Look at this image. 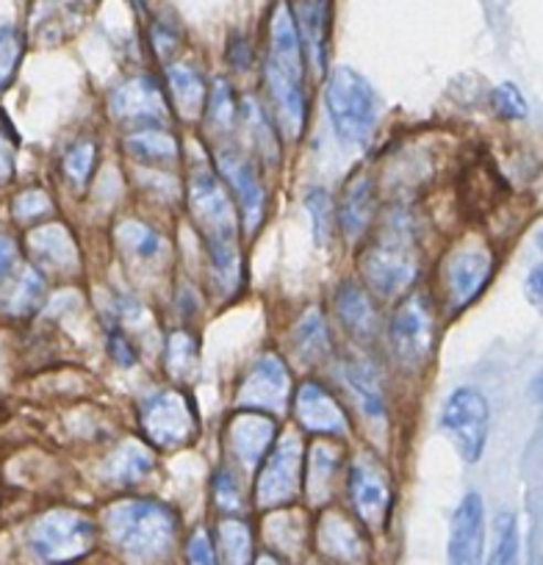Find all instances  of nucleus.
Masks as SVG:
<instances>
[{
  "label": "nucleus",
  "instance_id": "f257e3e1",
  "mask_svg": "<svg viewBox=\"0 0 543 565\" xmlns=\"http://www.w3.org/2000/svg\"><path fill=\"white\" fill-rule=\"evenodd\" d=\"M189 209L205 238L211 258V275L220 289H238L242 258H238L236 205L231 192L214 172H194L189 181Z\"/></svg>",
  "mask_w": 543,
  "mask_h": 565
},
{
  "label": "nucleus",
  "instance_id": "f03ea898",
  "mask_svg": "<svg viewBox=\"0 0 543 565\" xmlns=\"http://www.w3.org/2000/svg\"><path fill=\"white\" fill-rule=\"evenodd\" d=\"M266 89L278 111L280 128L289 139H300L306 128V86H302V45L295 18L286 3H278L269 25L266 56Z\"/></svg>",
  "mask_w": 543,
  "mask_h": 565
},
{
  "label": "nucleus",
  "instance_id": "7ed1b4c3",
  "mask_svg": "<svg viewBox=\"0 0 543 565\" xmlns=\"http://www.w3.org/2000/svg\"><path fill=\"white\" fill-rule=\"evenodd\" d=\"M108 535L114 546L130 559V563H156L170 554L178 532V515L167 504L145 502H119L106 515Z\"/></svg>",
  "mask_w": 543,
  "mask_h": 565
},
{
  "label": "nucleus",
  "instance_id": "20e7f679",
  "mask_svg": "<svg viewBox=\"0 0 543 565\" xmlns=\"http://www.w3.org/2000/svg\"><path fill=\"white\" fill-rule=\"evenodd\" d=\"M324 106L341 141L361 148L372 139L380 117V97L361 73L352 67H336L324 89Z\"/></svg>",
  "mask_w": 543,
  "mask_h": 565
},
{
  "label": "nucleus",
  "instance_id": "39448f33",
  "mask_svg": "<svg viewBox=\"0 0 543 565\" xmlns=\"http://www.w3.org/2000/svg\"><path fill=\"white\" fill-rule=\"evenodd\" d=\"M31 552L45 565L73 563L95 543V526L75 510H53L31 526Z\"/></svg>",
  "mask_w": 543,
  "mask_h": 565
},
{
  "label": "nucleus",
  "instance_id": "423d86ee",
  "mask_svg": "<svg viewBox=\"0 0 543 565\" xmlns=\"http://www.w3.org/2000/svg\"><path fill=\"white\" fill-rule=\"evenodd\" d=\"M363 280L372 286L377 295L394 297L402 289H407L416 277V253L411 247V238L405 236L402 227L391 231L388 236H383L380 242H374L372 247L363 253L361 258Z\"/></svg>",
  "mask_w": 543,
  "mask_h": 565
},
{
  "label": "nucleus",
  "instance_id": "0eeeda50",
  "mask_svg": "<svg viewBox=\"0 0 543 565\" xmlns=\"http://www.w3.org/2000/svg\"><path fill=\"white\" fill-rule=\"evenodd\" d=\"M441 427L453 438L455 449L466 463H477L486 452L491 433V407L477 388H458L447 399L441 413Z\"/></svg>",
  "mask_w": 543,
  "mask_h": 565
},
{
  "label": "nucleus",
  "instance_id": "6e6552de",
  "mask_svg": "<svg viewBox=\"0 0 543 565\" xmlns=\"http://www.w3.org/2000/svg\"><path fill=\"white\" fill-rule=\"evenodd\" d=\"M391 347L402 366L422 369L436 347V319L425 295L407 297L391 319Z\"/></svg>",
  "mask_w": 543,
  "mask_h": 565
},
{
  "label": "nucleus",
  "instance_id": "1a4fd4ad",
  "mask_svg": "<svg viewBox=\"0 0 543 565\" xmlns=\"http://www.w3.org/2000/svg\"><path fill=\"white\" fill-rule=\"evenodd\" d=\"M142 430L156 447H183L198 433L192 402L178 391H159L142 402Z\"/></svg>",
  "mask_w": 543,
  "mask_h": 565
},
{
  "label": "nucleus",
  "instance_id": "9d476101",
  "mask_svg": "<svg viewBox=\"0 0 543 565\" xmlns=\"http://www.w3.org/2000/svg\"><path fill=\"white\" fill-rule=\"evenodd\" d=\"M264 471L258 477V497L260 508H280L297 497L302 469V447L295 436L280 438L275 447L266 452Z\"/></svg>",
  "mask_w": 543,
  "mask_h": 565
},
{
  "label": "nucleus",
  "instance_id": "9b49d317",
  "mask_svg": "<svg viewBox=\"0 0 543 565\" xmlns=\"http://www.w3.org/2000/svg\"><path fill=\"white\" fill-rule=\"evenodd\" d=\"M114 117L139 128H167L170 108H167L164 92L153 78L142 75L119 86L111 95Z\"/></svg>",
  "mask_w": 543,
  "mask_h": 565
},
{
  "label": "nucleus",
  "instance_id": "f8f14e48",
  "mask_svg": "<svg viewBox=\"0 0 543 565\" xmlns=\"http://www.w3.org/2000/svg\"><path fill=\"white\" fill-rule=\"evenodd\" d=\"M350 497L352 504H355L358 519L363 524L372 526V530H380L385 524V519L391 513V502H394V493H391V482L385 477V471L372 458H361L352 463Z\"/></svg>",
  "mask_w": 543,
  "mask_h": 565
},
{
  "label": "nucleus",
  "instance_id": "ddd939ff",
  "mask_svg": "<svg viewBox=\"0 0 543 565\" xmlns=\"http://www.w3.org/2000/svg\"><path fill=\"white\" fill-rule=\"evenodd\" d=\"M486 548V504L477 491L466 493L449 526V565H482Z\"/></svg>",
  "mask_w": 543,
  "mask_h": 565
},
{
  "label": "nucleus",
  "instance_id": "4468645a",
  "mask_svg": "<svg viewBox=\"0 0 543 565\" xmlns=\"http://www.w3.org/2000/svg\"><path fill=\"white\" fill-rule=\"evenodd\" d=\"M216 167H220L222 178L227 181V192L236 194L238 209H242L244 216V227H247V233H253L260 225V220H264L266 203L264 186H260L253 164L233 148H222L216 150Z\"/></svg>",
  "mask_w": 543,
  "mask_h": 565
},
{
  "label": "nucleus",
  "instance_id": "2eb2a0df",
  "mask_svg": "<svg viewBox=\"0 0 543 565\" xmlns=\"http://www.w3.org/2000/svg\"><path fill=\"white\" fill-rule=\"evenodd\" d=\"M238 402L255 407V411H284L286 402H289V372H286L284 361L278 355L266 352L255 361L242 391H238Z\"/></svg>",
  "mask_w": 543,
  "mask_h": 565
},
{
  "label": "nucleus",
  "instance_id": "dca6fc26",
  "mask_svg": "<svg viewBox=\"0 0 543 565\" xmlns=\"http://www.w3.org/2000/svg\"><path fill=\"white\" fill-rule=\"evenodd\" d=\"M295 413L300 418V424L313 436H330L341 438L347 436L350 424H347L344 407L336 402V396L330 394L324 385H319L317 380H308L300 385L295 399Z\"/></svg>",
  "mask_w": 543,
  "mask_h": 565
},
{
  "label": "nucleus",
  "instance_id": "f3484780",
  "mask_svg": "<svg viewBox=\"0 0 543 565\" xmlns=\"http://www.w3.org/2000/svg\"><path fill=\"white\" fill-rule=\"evenodd\" d=\"M493 258L482 247H466L453 255L447 264V286L449 300L455 308H466L482 295L488 277H491Z\"/></svg>",
  "mask_w": 543,
  "mask_h": 565
},
{
  "label": "nucleus",
  "instance_id": "a211bd4d",
  "mask_svg": "<svg viewBox=\"0 0 543 565\" xmlns=\"http://www.w3.org/2000/svg\"><path fill=\"white\" fill-rule=\"evenodd\" d=\"M330 14H333V0H295L291 18H295L297 34H300V45L319 75H324L328 70Z\"/></svg>",
  "mask_w": 543,
  "mask_h": 565
},
{
  "label": "nucleus",
  "instance_id": "6ab92c4d",
  "mask_svg": "<svg viewBox=\"0 0 543 565\" xmlns=\"http://www.w3.org/2000/svg\"><path fill=\"white\" fill-rule=\"evenodd\" d=\"M275 441V422L266 413H238L227 427V447L242 466H258Z\"/></svg>",
  "mask_w": 543,
  "mask_h": 565
},
{
  "label": "nucleus",
  "instance_id": "aec40b11",
  "mask_svg": "<svg viewBox=\"0 0 543 565\" xmlns=\"http://www.w3.org/2000/svg\"><path fill=\"white\" fill-rule=\"evenodd\" d=\"M374 186L369 175H352L341 192L339 222L350 242L361 238L374 222Z\"/></svg>",
  "mask_w": 543,
  "mask_h": 565
},
{
  "label": "nucleus",
  "instance_id": "412c9836",
  "mask_svg": "<svg viewBox=\"0 0 543 565\" xmlns=\"http://www.w3.org/2000/svg\"><path fill=\"white\" fill-rule=\"evenodd\" d=\"M336 308H339L344 328L355 333L358 339H372L377 333V308L372 306V297L361 286H355V282L341 286L339 297H336Z\"/></svg>",
  "mask_w": 543,
  "mask_h": 565
},
{
  "label": "nucleus",
  "instance_id": "4be33fe9",
  "mask_svg": "<svg viewBox=\"0 0 543 565\" xmlns=\"http://www.w3.org/2000/svg\"><path fill=\"white\" fill-rule=\"evenodd\" d=\"M167 84H170L172 100L181 117L198 119L205 111V84L203 75L189 64H170L167 67Z\"/></svg>",
  "mask_w": 543,
  "mask_h": 565
},
{
  "label": "nucleus",
  "instance_id": "5701e85b",
  "mask_svg": "<svg viewBox=\"0 0 543 565\" xmlns=\"http://www.w3.org/2000/svg\"><path fill=\"white\" fill-rule=\"evenodd\" d=\"M128 153L145 164H172L178 159V141L167 128H139L128 136Z\"/></svg>",
  "mask_w": 543,
  "mask_h": 565
},
{
  "label": "nucleus",
  "instance_id": "b1692460",
  "mask_svg": "<svg viewBox=\"0 0 543 565\" xmlns=\"http://www.w3.org/2000/svg\"><path fill=\"white\" fill-rule=\"evenodd\" d=\"M3 297H7L3 306H7L14 317H29V313H34L36 308L42 306V300H45V280H42V275L34 266H25V269H20V275L14 277V282L9 286V291Z\"/></svg>",
  "mask_w": 543,
  "mask_h": 565
},
{
  "label": "nucleus",
  "instance_id": "393cba45",
  "mask_svg": "<svg viewBox=\"0 0 543 565\" xmlns=\"http://www.w3.org/2000/svg\"><path fill=\"white\" fill-rule=\"evenodd\" d=\"M31 249L42 264L53 269H67L75 260V247L70 242V233L62 225H45L31 236Z\"/></svg>",
  "mask_w": 543,
  "mask_h": 565
},
{
  "label": "nucleus",
  "instance_id": "a878e982",
  "mask_svg": "<svg viewBox=\"0 0 543 565\" xmlns=\"http://www.w3.org/2000/svg\"><path fill=\"white\" fill-rule=\"evenodd\" d=\"M347 380H350L352 391L361 396L363 411H366L372 418L383 416V413H385L383 388H380V380H377V374H374V369L369 366V363L355 361V363H350V366H347Z\"/></svg>",
  "mask_w": 543,
  "mask_h": 565
},
{
  "label": "nucleus",
  "instance_id": "bb28decb",
  "mask_svg": "<svg viewBox=\"0 0 543 565\" xmlns=\"http://www.w3.org/2000/svg\"><path fill=\"white\" fill-rule=\"evenodd\" d=\"M117 238L119 244L139 260H153L156 255L161 253V247H164L159 233H156L153 227L142 225V222H125V225H119Z\"/></svg>",
  "mask_w": 543,
  "mask_h": 565
},
{
  "label": "nucleus",
  "instance_id": "cd10ccee",
  "mask_svg": "<svg viewBox=\"0 0 543 565\" xmlns=\"http://www.w3.org/2000/svg\"><path fill=\"white\" fill-rule=\"evenodd\" d=\"M150 469H153V455L139 447V444H125L117 458H111V475L119 477L123 486L142 480Z\"/></svg>",
  "mask_w": 543,
  "mask_h": 565
},
{
  "label": "nucleus",
  "instance_id": "c85d7f7f",
  "mask_svg": "<svg viewBox=\"0 0 543 565\" xmlns=\"http://www.w3.org/2000/svg\"><path fill=\"white\" fill-rule=\"evenodd\" d=\"M220 543L225 565H247L249 548H253V537H249L247 524H242V521H225L220 526Z\"/></svg>",
  "mask_w": 543,
  "mask_h": 565
},
{
  "label": "nucleus",
  "instance_id": "c756f323",
  "mask_svg": "<svg viewBox=\"0 0 543 565\" xmlns=\"http://www.w3.org/2000/svg\"><path fill=\"white\" fill-rule=\"evenodd\" d=\"M297 344L306 358H322L328 352V330H324L322 317L317 311H308L302 322L297 324Z\"/></svg>",
  "mask_w": 543,
  "mask_h": 565
},
{
  "label": "nucleus",
  "instance_id": "7c9ffc66",
  "mask_svg": "<svg viewBox=\"0 0 543 565\" xmlns=\"http://www.w3.org/2000/svg\"><path fill=\"white\" fill-rule=\"evenodd\" d=\"M336 469H339V460H336V452L328 447V444H317L311 449V497L322 499L328 497L330 480H333Z\"/></svg>",
  "mask_w": 543,
  "mask_h": 565
},
{
  "label": "nucleus",
  "instance_id": "2f4dec72",
  "mask_svg": "<svg viewBox=\"0 0 543 565\" xmlns=\"http://www.w3.org/2000/svg\"><path fill=\"white\" fill-rule=\"evenodd\" d=\"M306 209L311 214L313 238H317L319 247H324L330 242V231H333V203H330L328 192L324 189H311L306 198Z\"/></svg>",
  "mask_w": 543,
  "mask_h": 565
},
{
  "label": "nucleus",
  "instance_id": "473e14b6",
  "mask_svg": "<svg viewBox=\"0 0 543 565\" xmlns=\"http://www.w3.org/2000/svg\"><path fill=\"white\" fill-rule=\"evenodd\" d=\"M95 141H78V145H73L67 150V156H64V175H67V181H73L75 186H84L89 181L92 170H95Z\"/></svg>",
  "mask_w": 543,
  "mask_h": 565
},
{
  "label": "nucleus",
  "instance_id": "72a5a7b5",
  "mask_svg": "<svg viewBox=\"0 0 543 565\" xmlns=\"http://www.w3.org/2000/svg\"><path fill=\"white\" fill-rule=\"evenodd\" d=\"M519 554V530H515V515L502 513L497 521V546H493L491 563L488 565H513Z\"/></svg>",
  "mask_w": 543,
  "mask_h": 565
},
{
  "label": "nucleus",
  "instance_id": "f704fd0d",
  "mask_svg": "<svg viewBox=\"0 0 543 565\" xmlns=\"http://www.w3.org/2000/svg\"><path fill=\"white\" fill-rule=\"evenodd\" d=\"M20 56H23V40H20L18 31L12 25L0 29V89L9 86V81L14 78Z\"/></svg>",
  "mask_w": 543,
  "mask_h": 565
},
{
  "label": "nucleus",
  "instance_id": "c9c22d12",
  "mask_svg": "<svg viewBox=\"0 0 543 565\" xmlns=\"http://www.w3.org/2000/svg\"><path fill=\"white\" fill-rule=\"evenodd\" d=\"M12 209H14V216H18L23 225H31V222L45 220V216L53 211V203L45 192L31 189V192H23L18 200H14Z\"/></svg>",
  "mask_w": 543,
  "mask_h": 565
},
{
  "label": "nucleus",
  "instance_id": "e433bc0d",
  "mask_svg": "<svg viewBox=\"0 0 543 565\" xmlns=\"http://www.w3.org/2000/svg\"><path fill=\"white\" fill-rule=\"evenodd\" d=\"M20 275V253L18 244L9 236L0 233V297L7 295L9 286L14 282V277Z\"/></svg>",
  "mask_w": 543,
  "mask_h": 565
},
{
  "label": "nucleus",
  "instance_id": "4c0bfd02",
  "mask_svg": "<svg viewBox=\"0 0 543 565\" xmlns=\"http://www.w3.org/2000/svg\"><path fill=\"white\" fill-rule=\"evenodd\" d=\"M493 103H497V111L508 119H521L526 114L524 97L513 84H499L493 89Z\"/></svg>",
  "mask_w": 543,
  "mask_h": 565
},
{
  "label": "nucleus",
  "instance_id": "58836bf2",
  "mask_svg": "<svg viewBox=\"0 0 543 565\" xmlns=\"http://www.w3.org/2000/svg\"><path fill=\"white\" fill-rule=\"evenodd\" d=\"M214 491H216V502H220V508L225 510L242 508V493H238V486L236 480H233L231 471H220V475H216Z\"/></svg>",
  "mask_w": 543,
  "mask_h": 565
},
{
  "label": "nucleus",
  "instance_id": "ea45409f",
  "mask_svg": "<svg viewBox=\"0 0 543 565\" xmlns=\"http://www.w3.org/2000/svg\"><path fill=\"white\" fill-rule=\"evenodd\" d=\"M189 563L192 565H220L214 546H211L209 532L200 530L192 535V541H189Z\"/></svg>",
  "mask_w": 543,
  "mask_h": 565
},
{
  "label": "nucleus",
  "instance_id": "a19ab883",
  "mask_svg": "<svg viewBox=\"0 0 543 565\" xmlns=\"http://www.w3.org/2000/svg\"><path fill=\"white\" fill-rule=\"evenodd\" d=\"M108 350H111L114 361L123 363V366H130V363L136 361V350L130 347V341L125 339L119 324H111V328H108Z\"/></svg>",
  "mask_w": 543,
  "mask_h": 565
},
{
  "label": "nucleus",
  "instance_id": "79ce46f5",
  "mask_svg": "<svg viewBox=\"0 0 543 565\" xmlns=\"http://www.w3.org/2000/svg\"><path fill=\"white\" fill-rule=\"evenodd\" d=\"M14 170V141L9 130L0 125V183H7Z\"/></svg>",
  "mask_w": 543,
  "mask_h": 565
},
{
  "label": "nucleus",
  "instance_id": "37998d69",
  "mask_svg": "<svg viewBox=\"0 0 543 565\" xmlns=\"http://www.w3.org/2000/svg\"><path fill=\"white\" fill-rule=\"evenodd\" d=\"M526 297H530L532 306H541V266H535L526 277Z\"/></svg>",
  "mask_w": 543,
  "mask_h": 565
},
{
  "label": "nucleus",
  "instance_id": "c03bdc74",
  "mask_svg": "<svg viewBox=\"0 0 543 565\" xmlns=\"http://www.w3.org/2000/svg\"><path fill=\"white\" fill-rule=\"evenodd\" d=\"M255 565H280V559H275L272 554H264V557H260Z\"/></svg>",
  "mask_w": 543,
  "mask_h": 565
}]
</instances>
